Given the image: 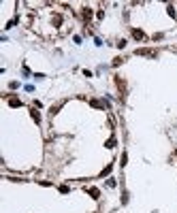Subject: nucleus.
Here are the masks:
<instances>
[{"instance_id":"f257e3e1","label":"nucleus","mask_w":177,"mask_h":213,"mask_svg":"<svg viewBox=\"0 0 177 213\" xmlns=\"http://www.w3.org/2000/svg\"><path fill=\"white\" fill-rule=\"evenodd\" d=\"M137 53L139 56H156V51H152V49H137Z\"/></svg>"}]
</instances>
